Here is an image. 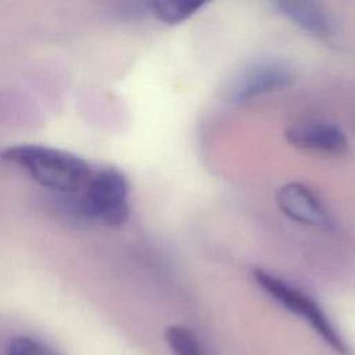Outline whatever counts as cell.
<instances>
[{"instance_id":"obj_3","label":"cell","mask_w":355,"mask_h":355,"mask_svg":"<svg viewBox=\"0 0 355 355\" xmlns=\"http://www.w3.org/2000/svg\"><path fill=\"white\" fill-rule=\"evenodd\" d=\"M129 184L115 168H104L90 178L82 197L86 216L108 226L122 225L129 216Z\"/></svg>"},{"instance_id":"obj_1","label":"cell","mask_w":355,"mask_h":355,"mask_svg":"<svg viewBox=\"0 0 355 355\" xmlns=\"http://www.w3.org/2000/svg\"><path fill=\"white\" fill-rule=\"evenodd\" d=\"M1 158L25 169L40 186L60 193H76L92 178L89 165L80 157L47 146H12L1 153Z\"/></svg>"},{"instance_id":"obj_9","label":"cell","mask_w":355,"mask_h":355,"mask_svg":"<svg viewBox=\"0 0 355 355\" xmlns=\"http://www.w3.org/2000/svg\"><path fill=\"white\" fill-rule=\"evenodd\" d=\"M165 340L173 355H204L198 337L189 327H168L165 331Z\"/></svg>"},{"instance_id":"obj_5","label":"cell","mask_w":355,"mask_h":355,"mask_svg":"<svg viewBox=\"0 0 355 355\" xmlns=\"http://www.w3.org/2000/svg\"><path fill=\"white\" fill-rule=\"evenodd\" d=\"M279 209L291 220L323 230L333 229V219L319 198L302 183L290 182L276 193Z\"/></svg>"},{"instance_id":"obj_2","label":"cell","mask_w":355,"mask_h":355,"mask_svg":"<svg viewBox=\"0 0 355 355\" xmlns=\"http://www.w3.org/2000/svg\"><path fill=\"white\" fill-rule=\"evenodd\" d=\"M254 279L258 286L262 287V290L273 297L280 305L306 320L308 324L320 336V338L336 352L347 351V345L334 324L330 322L319 304L306 293L263 269H255Z\"/></svg>"},{"instance_id":"obj_6","label":"cell","mask_w":355,"mask_h":355,"mask_svg":"<svg viewBox=\"0 0 355 355\" xmlns=\"http://www.w3.org/2000/svg\"><path fill=\"white\" fill-rule=\"evenodd\" d=\"M286 140L295 148L323 153L343 154L348 141L344 132L327 121H304L291 125L286 130Z\"/></svg>"},{"instance_id":"obj_10","label":"cell","mask_w":355,"mask_h":355,"mask_svg":"<svg viewBox=\"0 0 355 355\" xmlns=\"http://www.w3.org/2000/svg\"><path fill=\"white\" fill-rule=\"evenodd\" d=\"M8 355H57L51 348L31 337H15L10 341Z\"/></svg>"},{"instance_id":"obj_8","label":"cell","mask_w":355,"mask_h":355,"mask_svg":"<svg viewBox=\"0 0 355 355\" xmlns=\"http://www.w3.org/2000/svg\"><path fill=\"white\" fill-rule=\"evenodd\" d=\"M147 6L159 21L169 25H176L194 15L201 7L205 6V3L198 0H165L153 1Z\"/></svg>"},{"instance_id":"obj_7","label":"cell","mask_w":355,"mask_h":355,"mask_svg":"<svg viewBox=\"0 0 355 355\" xmlns=\"http://www.w3.org/2000/svg\"><path fill=\"white\" fill-rule=\"evenodd\" d=\"M273 6L282 15L312 36L327 37L334 31V22L319 4L311 1L280 0L273 3Z\"/></svg>"},{"instance_id":"obj_4","label":"cell","mask_w":355,"mask_h":355,"mask_svg":"<svg viewBox=\"0 0 355 355\" xmlns=\"http://www.w3.org/2000/svg\"><path fill=\"white\" fill-rule=\"evenodd\" d=\"M294 75L291 68L279 60H259L244 68L226 89L230 103L241 104L259 96L288 87Z\"/></svg>"}]
</instances>
